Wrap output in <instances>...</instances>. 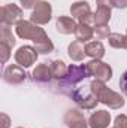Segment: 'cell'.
I'll return each instance as SVG.
<instances>
[{
  "label": "cell",
  "instance_id": "cell-2",
  "mask_svg": "<svg viewBox=\"0 0 127 128\" xmlns=\"http://www.w3.org/2000/svg\"><path fill=\"white\" fill-rule=\"evenodd\" d=\"M15 33L18 37L21 39H27V40H32L33 43H40V42H45L48 40V34L45 33L43 28H40V26L34 24L32 21H26L23 20L21 22L17 24V28H15Z\"/></svg>",
  "mask_w": 127,
  "mask_h": 128
},
{
  "label": "cell",
  "instance_id": "cell-35",
  "mask_svg": "<svg viewBox=\"0 0 127 128\" xmlns=\"http://www.w3.org/2000/svg\"><path fill=\"white\" fill-rule=\"evenodd\" d=\"M126 33H127V32H126Z\"/></svg>",
  "mask_w": 127,
  "mask_h": 128
},
{
  "label": "cell",
  "instance_id": "cell-8",
  "mask_svg": "<svg viewBox=\"0 0 127 128\" xmlns=\"http://www.w3.org/2000/svg\"><path fill=\"white\" fill-rule=\"evenodd\" d=\"M37 51L33 48V46H21V48H18L17 49V52H15V61L18 66H21V67H30L33 64L36 63V60H37Z\"/></svg>",
  "mask_w": 127,
  "mask_h": 128
},
{
  "label": "cell",
  "instance_id": "cell-19",
  "mask_svg": "<svg viewBox=\"0 0 127 128\" xmlns=\"http://www.w3.org/2000/svg\"><path fill=\"white\" fill-rule=\"evenodd\" d=\"M111 20V8L97 6V10L94 12V27L96 26H108Z\"/></svg>",
  "mask_w": 127,
  "mask_h": 128
},
{
  "label": "cell",
  "instance_id": "cell-4",
  "mask_svg": "<svg viewBox=\"0 0 127 128\" xmlns=\"http://www.w3.org/2000/svg\"><path fill=\"white\" fill-rule=\"evenodd\" d=\"M85 78H90L88 70H87V64H81V66L70 64L69 70H67V76L63 80H58V82H60V86L64 90V88H69V86H73V85L79 84Z\"/></svg>",
  "mask_w": 127,
  "mask_h": 128
},
{
  "label": "cell",
  "instance_id": "cell-21",
  "mask_svg": "<svg viewBox=\"0 0 127 128\" xmlns=\"http://www.w3.org/2000/svg\"><path fill=\"white\" fill-rule=\"evenodd\" d=\"M109 46L114 49H124V34L120 33H111L108 37Z\"/></svg>",
  "mask_w": 127,
  "mask_h": 128
},
{
  "label": "cell",
  "instance_id": "cell-17",
  "mask_svg": "<svg viewBox=\"0 0 127 128\" xmlns=\"http://www.w3.org/2000/svg\"><path fill=\"white\" fill-rule=\"evenodd\" d=\"M90 12H91L90 4H88V2H85V0L75 2V3L70 6V14H72V18H76V20L82 18L84 15H87V14H90Z\"/></svg>",
  "mask_w": 127,
  "mask_h": 128
},
{
  "label": "cell",
  "instance_id": "cell-13",
  "mask_svg": "<svg viewBox=\"0 0 127 128\" xmlns=\"http://www.w3.org/2000/svg\"><path fill=\"white\" fill-rule=\"evenodd\" d=\"M32 76H33V80H34V82H40V84L49 82V80H51V78H52L51 66H48L46 63L37 64V66H36V68L33 70Z\"/></svg>",
  "mask_w": 127,
  "mask_h": 128
},
{
  "label": "cell",
  "instance_id": "cell-6",
  "mask_svg": "<svg viewBox=\"0 0 127 128\" xmlns=\"http://www.w3.org/2000/svg\"><path fill=\"white\" fill-rule=\"evenodd\" d=\"M87 70L90 76H94L99 80L108 82L112 79V67L100 60H91L90 63H87Z\"/></svg>",
  "mask_w": 127,
  "mask_h": 128
},
{
  "label": "cell",
  "instance_id": "cell-10",
  "mask_svg": "<svg viewBox=\"0 0 127 128\" xmlns=\"http://www.w3.org/2000/svg\"><path fill=\"white\" fill-rule=\"evenodd\" d=\"M64 124L67 125V128H88V122L84 118V113L76 109H70L66 112Z\"/></svg>",
  "mask_w": 127,
  "mask_h": 128
},
{
  "label": "cell",
  "instance_id": "cell-20",
  "mask_svg": "<svg viewBox=\"0 0 127 128\" xmlns=\"http://www.w3.org/2000/svg\"><path fill=\"white\" fill-rule=\"evenodd\" d=\"M9 27L11 26L2 24V28H0V43H5V45L14 48L15 43H17V40H15V36L12 34V30Z\"/></svg>",
  "mask_w": 127,
  "mask_h": 128
},
{
  "label": "cell",
  "instance_id": "cell-28",
  "mask_svg": "<svg viewBox=\"0 0 127 128\" xmlns=\"http://www.w3.org/2000/svg\"><path fill=\"white\" fill-rule=\"evenodd\" d=\"M39 2H40V0H20L21 6H23L24 9H32V8H34Z\"/></svg>",
  "mask_w": 127,
  "mask_h": 128
},
{
  "label": "cell",
  "instance_id": "cell-30",
  "mask_svg": "<svg viewBox=\"0 0 127 128\" xmlns=\"http://www.w3.org/2000/svg\"><path fill=\"white\" fill-rule=\"evenodd\" d=\"M112 6L117 8V9H126L127 0H112Z\"/></svg>",
  "mask_w": 127,
  "mask_h": 128
},
{
  "label": "cell",
  "instance_id": "cell-24",
  "mask_svg": "<svg viewBox=\"0 0 127 128\" xmlns=\"http://www.w3.org/2000/svg\"><path fill=\"white\" fill-rule=\"evenodd\" d=\"M11 46H8V45H5V43H0V61L5 64L8 60H9V57H11Z\"/></svg>",
  "mask_w": 127,
  "mask_h": 128
},
{
  "label": "cell",
  "instance_id": "cell-32",
  "mask_svg": "<svg viewBox=\"0 0 127 128\" xmlns=\"http://www.w3.org/2000/svg\"><path fill=\"white\" fill-rule=\"evenodd\" d=\"M124 49H127V33L124 34Z\"/></svg>",
  "mask_w": 127,
  "mask_h": 128
},
{
  "label": "cell",
  "instance_id": "cell-12",
  "mask_svg": "<svg viewBox=\"0 0 127 128\" xmlns=\"http://www.w3.org/2000/svg\"><path fill=\"white\" fill-rule=\"evenodd\" d=\"M76 27H78V24H76L75 18H70V16H66V15H60L57 18L55 28L61 34H72V33H75Z\"/></svg>",
  "mask_w": 127,
  "mask_h": 128
},
{
  "label": "cell",
  "instance_id": "cell-15",
  "mask_svg": "<svg viewBox=\"0 0 127 128\" xmlns=\"http://www.w3.org/2000/svg\"><path fill=\"white\" fill-rule=\"evenodd\" d=\"M85 54L93 60H102L105 57V46L100 40H91L85 43Z\"/></svg>",
  "mask_w": 127,
  "mask_h": 128
},
{
  "label": "cell",
  "instance_id": "cell-1",
  "mask_svg": "<svg viewBox=\"0 0 127 128\" xmlns=\"http://www.w3.org/2000/svg\"><path fill=\"white\" fill-rule=\"evenodd\" d=\"M90 88H91L93 94L97 97L99 103H102V104L108 106L109 109L117 110V109L124 107V104H126L124 97L121 96L120 92L112 91L111 88H108V86L105 85V82H103V80H99V79L91 80V82H90Z\"/></svg>",
  "mask_w": 127,
  "mask_h": 128
},
{
  "label": "cell",
  "instance_id": "cell-9",
  "mask_svg": "<svg viewBox=\"0 0 127 128\" xmlns=\"http://www.w3.org/2000/svg\"><path fill=\"white\" fill-rule=\"evenodd\" d=\"M26 72L18 64H11L3 72V80L9 85H20L26 80Z\"/></svg>",
  "mask_w": 127,
  "mask_h": 128
},
{
  "label": "cell",
  "instance_id": "cell-16",
  "mask_svg": "<svg viewBox=\"0 0 127 128\" xmlns=\"http://www.w3.org/2000/svg\"><path fill=\"white\" fill-rule=\"evenodd\" d=\"M73 34H75L76 40H79L82 43H88V40H91L94 37V27L87 26V24H78Z\"/></svg>",
  "mask_w": 127,
  "mask_h": 128
},
{
  "label": "cell",
  "instance_id": "cell-7",
  "mask_svg": "<svg viewBox=\"0 0 127 128\" xmlns=\"http://www.w3.org/2000/svg\"><path fill=\"white\" fill-rule=\"evenodd\" d=\"M23 21V9L14 3H6L2 6V24L17 26Z\"/></svg>",
  "mask_w": 127,
  "mask_h": 128
},
{
  "label": "cell",
  "instance_id": "cell-29",
  "mask_svg": "<svg viewBox=\"0 0 127 128\" xmlns=\"http://www.w3.org/2000/svg\"><path fill=\"white\" fill-rule=\"evenodd\" d=\"M0 118H2V127L0 128H9L11 127V118H9L6 113H2Z\"/></svg>",
  "mask_w": 127,
  "mask_h": 128
},
{
  "label": "cell",
  "instance_id": "cell-5",
  "mask_svg": "<svg viewBox=\"0 0 127 128\" xmlns=\"http://www.w3.org/2000/svg\"><path fill=\"white\" fill-rule=\"evenodd\" d=\"M51 16H52V6L49 2H45V0H40L34 9H33L32 15H30V21L37 24V26H45L51 21Z\"/></svg>",
  "mask_w": 127,
  "mask_h": 128
},
{
  "label": "cell",
  "instance_id": "cell-34",
  "mask_svg": "<svg viewBox=\"0 0 127 128\" xmlns=\"http://www.w3.org/2000/svg\"><path fill=\"white\" fill-rule=\"evenodd\" d=\"M112 128H114V127H112Z\"/></svg>",
  "mask_w": 127,
  "mask_h": 128
},
{
  "label": "cell",
  "instance_id": "cell-26",
  "mask_svg": "<svg viewBox=\"0 0 127 128\" xmlns=\"http://www.w3.org/2000/svg\"><path fill=\"white\" fill-rule=\"evenodd\" d=\"M78 21H79V24H87V26H93L94 27V14L90 12V14L84 15L82 18H79Z\"/></svg>",
  "mask_w": 127,
  "mask_h": 128
},
{
  "label": "cell",
  "instance_id": "cell-11",
  "mask_svg": "<svg viewBox=\"0 0 127 128\" xmlns=\"http://www.w3.org/2000/svg\"><path fill=\"white\" fill-rule=\"evenodd\" d=\"M111 124V113L106 110H96L88 118L90 128H108Z\"/></svg>",
  "mask_w": 127,
  "mask_h": 128
},
{
  "label": "cell",
  "instance_id": "cell-14",
  "mask_svg": "<svg viewBox=\"0 0 127 128\" xmlns=\"http://www.w3.org/2000/svg\"><path fill=\"white\" fill-rule=\"evenodd\" d=\"M67 55L72 61H82L85 54V45L79 40H73L72 43H69L67 46Z\"/></svg>",
  "mask_w": 127,
  "mask_h": 128
},
{
  "label": "cell",
  "instance_id": "cell-33",
  "mask_svg": "<svg viewBox=\"0 0 127 128\" xmlns=\"http://www.w3.org/2000/svg\"><path fill=\"white\" fill-rule=\"evenodd\" d=\"M17 128H23V127H17Z\"/></svg>",
  "mask_w": 127,
  "mask_h": 128
},
{
  "label": "cell",
  "instance_id": "cell-3",
  "mask_svg": "<svg viewBox=\"0 0 127 128\" xmlns=\"http://www.w3.org/2000/svg\"><path fill=\"white\" fill-rule=\"evenodd\" d=\"M70 96H72V100L76 103V106L81 107V109H84V110H91V109H94L96 106H97V103H99V100H97V97L93 94L90 85L75 88Z\"/></svg>",
  "mask_w": 127,
  "mask_h": 128
},
{
  "label": "cell",
  "instance_id": "cell-23",
  "mask_svg": "<svg viewBox=\"0 0 127 128\" xmlns=\"http://www.w3.org/2000/svg\"><path fill=\"white\" fill-rule=\"evenodd\" d=\"M111 34V28L109 26H96L94 27V36L97 40H103V39H108Z\"/></svg>",
  "mask_w": 127,
  "mask_h": 128
},
{
  "label": "cell",
  "instance_id": "cell-31",
  "mask_svg": "<svg viewBox=\"0 0 127 128\" xmlns=\"http://www.w3.org/2000/svg\"><path fill=\"white\" fill-rule=\"evenodd\" d=\"M97 6H105V8H112V0H96Z\"/></svg>",
  "mask_w": 127,
  "mask_h": 128
},
{
  "label": "cell",
  "instance_id": "cell-18",
  "mask_svg": "<svg viewBox=\"0 0 127 128\" xmlns=\"http://www.w3.org/2000/svg\"><path fill=\"white\" fill-rule=\"evenodd\" d=\"M67 70H69V66H66V63L61 61V60H54L51 63L52 78L57 79V80H63L64 78L67 76Z\"/></svg>",
  "mask_w": 127,
  "mask_h": 128
},
{
  "label": "cell",
  "instance_id": "cell-25",
  "mask_svg": "<svg viewBox=\"0 0 127 128\" xmlns=\"http://www.w3.org/2000/svg\"><path fill=\"white\" fill-rule=\"evenodd\" d=\"M114 128H127V116L126 115H118L114 121Z\"/></svg>",
  "mask_w": 127,
  "mask_h": 128
},
{
  "label": "cell",
  "instance_id": "cell-27",
  "mask_svg": "<svg viewBox=\"0 0 127 128\" xmlns=\"http://www.w3.org/2000/svg\"><path fill=\"white\" fill-rule=\"evenodd\" d=\"M118 85H120V90H121V92H123V94L127 97V70L123 73V74H121Z\"/></svg>",
  "mask_w": 127,
  "mask_h": 128
},
{
  "label": "cell",
  "instance_id": "cell-22",
  "mask_svg": "<svg viewBox=\"0 0 127 128\" xmlns=\"http://www.w3.org/2000/svg\"><path fill=\"white\" fill-rule=\"evenodd\" d=\"M34 49L37 51V54H42V55H46V54H51L54 51V43L51 39L45 40V42H40V43H36L34 45Z\"/></svg>",
  "mask_w": 127,
  "mask_h": 128
}]
</instances>
